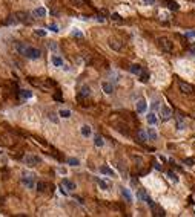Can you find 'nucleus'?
<instances>
[{"label": "nucleus", "instance_id": "f257e3e1", "mask_svg": "<svg viewBox=\"0 0 195 217\" xmlns=\"http://www.w3.org/2000/svg\"><path fill=\"white\" fill-rule=\"evenodd\" d=\"M16 49L19 54H22L23 57L29 58V60H38L42 57V52L37 47H32V46H28V44H23V43H17L16 44Z\"/></svg>", "mask_w": 195, "mask_h": 217}, {"label": "nucleus", "instance_id": "f03ea898", "mask_svg": "<svg viewBox=\"0 0 195 217\" xmlns=\"http://www.w3.org/2000/svg\"><path fill=\"white\" fill-rule=\"evenodd\" d=\"M158 47L161 51H164V52H171L172 51V47H174V44H172V42L169 38H166V37H161V38H158Z\"/></svg>", "mask_w": 195, "mask_h": 217}, {"label": "nucleus", "instance_id": "7ed1b4c3", "mask_svg": "<svg viewBox=\"0 0 195 217\" xmlns=\"http://www.w3.org/2000/svg\"><path fill=\"white\" fill-rule=\"evenodd\" d=\"M22 184H23L26 188H34V187H36V178H34V174L23 173V176H22Z\"/></svg>", "mask_w": 195, "mask_h": 217}, {"label": "nucleus", "instance_id": "20e7f679", "mask_svg": "<svg viewBox=\"0 0 195 217\" xmlns=\"http://www.w3.org/2000/svg\"><path fill=\"white\" fill-rule=\"evenodd\" d=\"M178 89L181 93H184V95H192L194 93V86L189 84V83H186V81H178Z\"/></svg>", "mask_w": 195, "mask_h": 217}, {"label": "nucleus", "instance_id": "39448f33", "mask_svg": "<svg viewBox=\"0 0 195 217\" xmlns=\"http://www.w3.org/2000/svg\"><path fill=\"white\" fill-rule=\"evenodd\" d=\"M40 162H42V159H40L38 156H36V154H26L25 156V164L28 167H37Z\"/></svg>", "mask_w": 195, "mask_h": 217}, {"label": "nucleus", "instance_id": "423d86ee", "mask_svg": "<svg viewBox=\"0 0 195 217\" xmlns=\"http://www.w3.org/2000/svg\"><path fill=\"white\" fill-rule=\"evenodd\" d=\"M107 44H109V47L112 51H115V52H118L123 47V42L120 38H115V37H111L109 42H107Z\"/></svg>", "mask_w": 195, "mask_h": 217}, {"label": "nucleus", "instance_id": "0eeeda50", "mask_svg": "<svg viewBox=\"0 0 195 217\" xmlns=\"http://www.w3.org/2000/svg\"><path fill=\"white\" fill-rule=\"evenodd\" d=\"M160 116L163 121H167V119H171L172 118V110L167 106H161L160 107Z\"/></svg>", "mask_w": 195, "mask_h": 217}, {"label": "nucleus", "instance_id": "6e6552de", "mask_svg": "<svg viewBox=\"0 0 195 217\" xmlns=\"http://www.w3.org/2000/svg\"><path fill=\"white\" fill-rule=\"evenodd\" d=\"M147 110V103H146V99L144 98H140L137 101V112L138 113H144Z\"/></svg>", "mask_w": 195, "mask_h": 217}, {"label": "nucleus", "instance_id": "1a4fd4ad", "mask_svg": "<svg viewBox=\"0 0 195 217\" xmlns=\"http://www.w3.org/2000/svg\"><path fill=\"white\" fill-rule=\"evenodd\" d=\"M102 90H103L106 95L114 93V84L109 83V81H103V83H102Z\"/></svg>", "mask_w": 195, "mask_h": 217}, {"label": "nucleus", "instance_id": "9d476101", "mask_svg": "<svg viewBox=\"0 0 195 217\" xmlns=\"http://www.w3.org/2000/svg\"><path fill=\"white\" fill-rule=\"evenodd\" d=\"M137 197H138L140 200H144V202H147L151 206H154V203L151 202L149 196H147V194H146V191H143V190H138V191H137Z\"/></svg>", "mask_w": 195, "mask_h": 217}, {"label": "nucleus", "instance_id": "9b49d317", "mask_svg": "<svg viewBox=\"0 0 195 217\" xmlns=\"http://www.w3.org/2000/svg\"><path fill=\"white\" fill-rule=\"evenodd\" d=\"M62 187H65L66 190H68V191H74V190H75L77 187H75V184H74V182L72 180H69V179H63L62 180Z\"/></svg>", "mask_w": 195, "mask_h": 217}, {"label": "nucleus", "instance_id": "f8f14e48", "mask_svg": "<svg viewBox=\"0 0 195 217\" xmlns=\"http://www.w3.org/2000/svg\"><path fill=\"white\" fill-rule=\"evenodd\" d=\"M91 95V89L88 86H82L80 87V92H78V98H88Z\"/></svg>", "mask_w": 195, "mask_h": 217}, {"label": "nucleus", "instance_id": "ddd939ff", "mask_svg": "<svg viewBox=\"0 0 195 217\" xmlns=\"http://www.w3.org/2000/svg\"><path fill=\"white\" fill-rule=\"evenodd\" d=\"M51 61H52V64L56 66V67H62V66H65V64H63V58H62V57H58V55H52V57H51Z\"/></svg>", "mask_w": 195, "mask_h": 217}, {"label": "nucleus", "instance_id": "4468645a", "mask_svg": "<svg viewBox=\"0 0 195 217\" xmlns=\"http://www.w3.org/2000/svg\"><path fill=\"white\" fill-rule=\"evenodd\" d=\"M100 173L102 174H107V176H115V173H114V170L111 167H107V165H103V167H100Z\"/></svg>", "mask_w": 195, "mask_h": 217}, {"label": "nucleus", "instance_id": "2eb2a0df", "mask_svg": "<svg viewBox=\"0 0 195 217\" xmlns=\"http://www.w3.org/2000/svg\"><path fill=\"white\" fill-rule=\"evenodd\" d=\"M147 123H149L151 125H157V123H158V118H157V115L155 113H147Z\"/></svg>", "mask_w": 195, "mask_h": 217}, {"label": "nucleus", "instance_id": "dca6fc26", "mask_svg": "<svg viewBox=\"0 0 195 217\" xmlns=\"http://www.w3.org/2000/svg\"><path fill=\"white\" fill-rule=\"evenodd\" d=\"M32 16H36V17H45L46 16V9L42 8V6H40V8H36L34 11H32Z\"/></svg>", "mask_w": 195, "mask_h": 217}, {"label": "nucleus", "instance_id": "f3484780", "mask_svg": "<svg viewBox=\"0 0 195 217\" xmlns=\"http://www.w3.org/2000/svg\"><path fill=\"white\" fill-rule=\"evenodd\" d=\"M17 20L19 22H23V23H29V18H28V14H25V12H17L16 14Z\"/></svg>", "mask_w": 195, "mask_h": 217}, {"label": "nucleus", "instance_id": "a211bd4d", "mask_svg": "<svg viewBox=\"0 0 195 217\" xmlns=\"http://www.w3.org/2000/svg\"><path fill=\"white\" fill-rule=\"evenodd\" d=\"M122 196L125 197L126 202H131V200H132V194H131V191H129L127 188H122Z\"/></svg>", "mask_w": 195, "mask_h": 217}, {"label": "nucleus", "instance_id": "6ab92c4d", "mask_svg": "<svg viewBox=\"0 0 195 217\" xmlns=\"http://www.w3.org/2000/svg\"><path fill=\"white\" fill-rule=\"evenodd\" d=\"M95 180H97V184L100 185V188H102V190H107V188L111 187V184H109V182H106V180H103V179H100V178H97Z\"/></svg>", "mask_w": 195, "mask_h": 217}, {"label": "nucleus", "instance_id": "aec40b11", "mask_svg": "<svg viewBox=\"0 0 195 217\" xmlns=\"http://www.w3.org/2000/svg\"><path fill=\"white\" fill-rule=\"evenodd\" d=\"M138 75H140V81H142V83H146V81L149 80V73H147V70H142Z\"/></svg>", "mask_w": 195, "mask_h": 217}, {"label": "nucleus", "instance_id": "412c9836", "mask_svg": "<svg viewBox=\"0 0 195 217\" xmlns=\"http://www.w3.org/2000/svg\"><path fill=\"white\" fill-rule=\"evenodd\" d=\"M82 135L85 138H89L91 136V127L89 125H83L82 127Z\"/></svg>", "mask_w": 195, "mask_h": 217}, {"label": "nucleus", "instance_id": "4be33fe9", "mask_svg": "<svg viewBox=\"0 0 195 217\" xmlns=\"http://www.w3.org/2000/svg\"><path fill=\"white\" fill-rule=\"evenodd\" d=\"M129 70H131V73H135V75H138V73L142 72V67H140L138 64H132V66L129 67Z\"/></svg>", "mask_w": 195, "mask_h": 217}, {"label": "nucleus", "instance_id": "5701e85b", "mask_svg": "<svg viewBox=\"0 0 195 217\" xmlns=\"http://www.w3.org/2000/svg\"><path fill=\"white\" fill-rule=\"evenodd\" d=\"M58 115H60V118H69L71 116V112L69 110H66V108H62V110H58Z\"/></svg>", "mask_w": 195, "mask_h": 217}, {"label": "nucleus", "instance_id": "b1692460", "mask_svg": "<svg viewBox=\"0 0 195 217\" xmlns=\"http://www.w3.org/2000/svg\"><path fill=\"white\" fill-rule=\"evenodd\" d=\"M20 97L28 99V98H31V97H32V92H31V90H20Z\"/></svg>", "mask_w": 195, "mask_h": 217}, {"label": "nucleus", "instance_id": "393cba45", "mask_svg": "<svg viewBox=\"0 0 195 217\" xmlns=\"http://www.w3.org/2000/svg\"><path fill=\"white\" fill-rule=\"evenodd\" d=\"M94 144H95L97 147H103V144H105L103 138L102 136H95V138H94Z\"/></svg>", "mask_w": 195, "mask_h": 217}, {"label": "nucleus", "instance_id": "a878e982", "mask_svg": "<svg viewBox=\"0 0 195 217\" xmlns=\"http://www.w3.org/2000/svg\"><path fill=\"white\" fill-rule=\"evenodd\" d=\"M147 136H149V139H154V141H155V139H157V132L154 130V128H149V130H147Z\"/></svg>", "mask_w": 195, "mask_h": 217}, {"label": "nucleus", "instance_id": "bb28decb", "mask_svg": "<svg viewBox=\"0 0 195 217\" xmlns=\"http://www.w3.org/2000/svg\"><path fill=\"white\" fill-rule=\"evenodd\" d=\"M138 139H140V141H143V142L147 141V133L143 132V130H140V132H138Z\"/></svg>", "mask_w": 195, "mask_h": 217}, {"label": "nucleus", "instance_id": "cd10ccee", "mask_svg": "<svg viewBox=\"0 0 195 217\" xmlns=\"http://www.w3.org/2000/svg\"><path fill=\"white\" fill-rule=\"evenodd\" d=\"M167 6H169V9H172V11H178V3H175V2H169L167 3Z\"/></svg>", "mask_w": 195, "mask_h": 217}, {"label": "nucleus", "instance_id": "c85d7f7f", "mask_svg": "<svg viewBox=\"0 0 195 217\" xmlns=\"http://www.w3.org/2000/svg\"><path fill=\"white\" fill-rule=\"evenodd\" d=\"M68 164H69L71 167H77V165H78V159H75V158H69V159H68Z\"/></svg>", "mask_w": 195, "mask_h": 217}, {"label": "nucleus", "instance_id": "c756f323", "mask_svg": "<svg viewBox=\"0 0 195 217\" xmlns=\"http://www.w3.org/2000/svg\"><path fill=\"white\" fill-rule=\"evenodd\" d=\"M48 118L52 121V123H56V124L58 123V118L56 116V113H52V112H51V113H48Z\"/></svg>", "mask_w": 195, "mask_h": 217}, {"label": "nucleus", "instance_id": "7c9ffc66", "mask_svg": "<svg viewBox=\"0 0 195 217\" xmlns=\"http://www.w3.org/2000/svg\"><path fill=\"white\" fill-rule=\"evenodd\" d=\"M111 18L114 20V22H122V16L117 14V12H114V14L111 16Z\"/></svg>", "mask_w": 195, "mask_h": 217}, {"label": "nucleus", "instance_id": "2f4dec72", "mask_svg": "<svg viewBox=\"0 0 195 217\" xmlns=\"http://www.w3.org/2000/svg\"><path fill=\"white\" fill-rule=\"evenodd\" d=\"M45 188H46V184H43V182H38V184H37V190H38L40 193H43Z\"/></svg>", "mask_w": 195, "mask_h": 217}, {"label": "nucleus", "instance_id": "473e14b6", "mask_svg": "<svg viewBox=\"0 0 195 217\" xmlns=\"http://www.w3.org/2000/svg\"><path fill=\"white\" fill-rule=\"evenodd\" d=\"M167 176H169V179H171L172 182H178V178H177V176L174 174L172 171H167Z\"/></svg>", "mask_w": 195, "mask_h": 217}, {"label": "nucleus", "instance_id": "72a5a7b5", "mask_svg": "<svg viewBox=\"0 0 195 217\" xmlns=\"http://www.w3.org/2000/svg\"><path fill=\"white\" fill-rule=\"evenodd\" d=\"M71 2H72V5H75V6H82V5L86 3V0H71Z\"/></svg>", "mask_w": 195, "mask_h": 217}, {"label": "nucleus", "instance_id": "f704fd0d", "mask_svg": "<svg viewBox=\"0 0 195 217\" xmlns=\"http://www.w3.org/2000/svg\"><path fill=\"white\" fill-rule=\"evenodd\" d=\"M36 35H38V37H45V35H46V31H43V29H36Z\"/></svg>", "mask_w": 195, "mask_h": 217}, {"label": "nucleus", "instance_id": "c9c22d12", "mask_svg": "<svg viewBox=\"0 0 195 217\" xmlns=\"http://www.w3.org/2000/svg\"><path fill=\"white\" fill-rule=\"evenodd\" d=\"M48 29H51L52 32H58V26H57V25H49Z\"/></svg>", "mask_w": 195, "mask_h": 217}, {"label": "nucleus", "instance_id": "e433bc0d", "mask_svg": "<svg viewBox=\"0 0 195 217\" xmlns=\"http://www.w3.org/2000/svg\"><path fill=\"white\" fill-rule=\"evenodd\" d=\"M72 35H74V37H78V38H82V37H83V34L80 32V31H77V29H75V31H72Z\"/></svg>", "mask_w": 195, "mask_h": 217}, {"label": "nucleus", "instance_id": "4c0bfd02", "mask_svg": "<svg viewBox=\"0 0 195 217\" xmlns=\"http://www.w3.org/2000/svg\"><path fill=\"white\" fill-rule=\"evenodd\" d=\"M184 164H186V165H189V167H192V165H194V159H191V158L184 159Z\"/></svg>", "mask_w": 195, "mask_h": 217}, {"label": "nucleus", "instance_id": "58836bf2", "mask_svg": "<svg viewBox=\"0 0 195 217\" xmlns=\"http://www.w3.org/2000/svg\"><path fill=\"white\" fill-rule=\"evenodd\" d=\"M142 2L144 5H154V3H155V0H142Z\"/></svg>", "mask_w": 195, "mask_h": 217}, {"label": "nucleus", "instance_id": "ea45409f", "mask_svg": "<svg viewBox=\"0 0 195 217\" xmlns=\"http://www.w3.org/2000/svg\"><path fill=\"white\" fill-rule=\"evenodd\" d=\"M186 35H187V37H195V32H187Z\"/></svg>", "mask_w": 195, "mask_h": 217}]
</instances>
